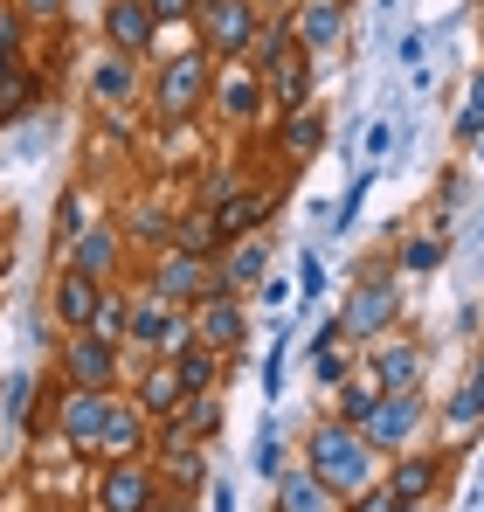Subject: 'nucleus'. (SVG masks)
I'll return each mask as SVG.
<instances>
[{"label":"nucleus","instance_id":"obj_14","mask_svg":"<svg viewBox=\"0 0 484 512\" xmlns=\"http://www.w3.org/2000/svg\"><path fill=\"white\" fill-rule=\"evenodd\" d=\"M97 298H104V277H90V270H77V263L56 277V319H63L70 333H83V326H90Z\"/></svg>","mask_w":484,"mask_h":512},{"label":"nucleus","instance_id":"obj_27","mask_svg":"<svg viewBox=\"0 0 484 512\" xmlns=\"http://www.w3.org/2000/svg\"><path fill=\"white\" fill-rule=\"evenodd\" d=\"M325 146V118L312 104H291V118H284V160H312Z\"/></svg>","mask_w":484,"mask_h":512},{"label":"nucleus","instance_id":"obj_19","mask_svg":"<svg viewBox=\"0 0 484 512\" xmlns=\"http://www.w3.org/2000/svg\"><path fill=\"white\" fill-rule=\"evenodd\" d=\"M388 492L402 506H422L436 492V457H415V450H395V471H388Z\"/></svg>","mask_w":484,"mask_h":512},{"label":"nucleus","instance_id":"obj_44","mask_svg":"<svg viewBox=\"0 0 484 512\" xmlns=\"http://www.w3.org/2000/svg\"><path fill=\"white\" fill-rule=\"evenodd\" d=\"M21 14H35V21H56V14H63V0H21Z\"/></svg>","mask_w":484,"mask_h":512},{"label":"nucleus","instance_id":"obj_21","mask_svg":"<svg viewBox=\"0 0 484 512\" xmlns=\"http://www.w3.org/2000/svg\"><path fill=\"white\" fill-rule=\"evenodd\" d=\"M166 436H180V443H194V436H208V429L222 423V409H215V395H180L173 409L160 416Z\"/></svg>","mask_w":484,"mask_h":512},{"label":"nucleus","instance_id":"obj_11","mask_svg":"<svg viewBox=\"0 0 484 512\" xmlns=\"http://www.w3.org/2000/svg\"><path fill=\"white\" fill-rule=\"evenodd\" d=\"M104 35H111L118 56H146L153 35H160V21H153L146 0H104Z\"/></svg>","mask_w":484,"mask_h":512},{"label":"nucleus","instance_id":"obj_39","mask_svg":"<svg viewBox=\"0 0 484 512\" xmlns=\"http://www.w3.org/2000/svg\"><path fill=\"white\" fill-rule=\"evenodd\" d=\"M464 139H478L484 132V70H478V84H471V97H464V125H457Z\"/></svg>","mask_w":484,"mask_h":512},{"label":"nucleus","instance_id":"obj_6","mask_svg":"<svg viewBox=\"0 0 484 512\" xmlns=\"http://www.w3.org/2000/svg\"><path fill=\"white\" fill-rule=\"evenodd\" d=\"M194 14H201V49L242 63V49L256 35V0H194Z\"/></svg>","mask_w":484,"mask_h":512},{"label":"nucleus","instance_id":"obj_5","mask_svg":"<svg viewBox=\"0 0 484 512\" xmlns=\"http://www.w3.org/2000/svg\"><path fill=\"white\" fill-rule=\"evenodd\" d=\"M422 416H429V409H422V388H402V395H388V388H381V402L367 409L360 436H367L374 450H388V457H395V450H408V443L422 436Z\"/></svg>","mask_w":484,"mask_h":512},{"label":"nucleus","instance_id":"obj_2","mask_svg":"<svg viewBox=\"0 0 484 512\" xmlns=\"http://www.w3.org/2000/svg\"><path fill=\"white\" fill-rule=\"evenodd\" d=\"M208 90H215V63H208V49H180V56H166L160 90H153V111H160L166 125H187V118L208 104Z\"/></svg>","mask_w":484,"mask_h":512},{"label":"nucleus","instance_id":"obj_36","mask_svg":"<svg viewBox=\"0 0 484 512\" xmlns=\"http://www.w3.org/2000/svg\"><path fill=\"white\" fill-rule=\"evenodd\" d=\"M367 187H374V167H367L360 180H353V187H346V201H339V215H332V229H339V236L353 229V215H360V201H367Z\"/></svg>","mask_w":484,"mask_h":512},{"label":"nucleus","instance_id":"obj_30","mask_svg":"<svg viewBox=\"0 0 484 512\" xmlns=\"http://www.w3.org/2000/svg\"><path fill=\"white\" fill-rule=\"evenodd\" d=\"M125 319H132V305H125V298H111V291H104V298H97V312H90V326H83V333H97V340H125Z\"/></svg>","mask_w":484,"mask_h":512},{"label":"nucleus","instance_id":"obj_25","mask_svg":"<svg viewBox=\"0 0 484 512\" xmlns=\"http://www.w3.org/2000/svg\"><path fill=\"white\" fill-rule=\"evenodd\" d=\"M173 250L187 256H215L222 250V229H215V208H187V215H173V236H166Z\"/></svg>","mask_w":484,"mask_h":512},{"label":"nucleus","instance_id":"obj_17","mask_svg":"<svg viewBox=\"0 0 484 512\" xmlns=\"http://www.w3.org/2000/svg\"><path fill=\"white\" fill-rule=\"evenodd\" d=\"M201 478H208V457H201L194 443L166 436L160 443V485H173V492H201Z\"/></svg>","mask_w":484,"mask_h":512},{"label":"nucleus","instance_id":"obj_28","mask_svg":"<svg viewBox=\"0 0 484 512\" xmlns=\"http://www.w3.org/2000/svg\"><path fill=\"white\" fill-rule=\"evenodd\" d=\"M180 395H187V388H180V374H173V367H153V374L139 381V395H132V409H146V416H166V409H173Z\"/></svg>","mask_w":484,"mask_h":512},{"label":"nucleus","instance_id":"obj_26","mask_svg":"<svg viewBox=\"0 0 484 512\" xmlns=\"http://www.w3.org/2000/svg\"><path fill=\"white\" fill-rule=\"evenodd\" d=\"M263 215H270V194H229L215 208V229H222V243H236V236H256Z\"/></svg>","mask_w":484,"mask_h":512},{"label":"nucleus","instance_id":"obj_33","mask_svg":"<svg viewBox=\"0 0 484 512\" xmlns=\"http://www.w3.org/2000/svg\"><path fill=\"white\" fill-rule=\"evenodd\" d=\"M450 423H484V360L471 367V381L457 388V402H450Z\"/></svg>","mask_w":484,"mask_h":512},{"label":"nucleus","instance_id":"obj_34","mask_svg":"<svg viewBox=\"0 0 484 512\" xmlns=\"http://www.w3.org/2000/svg\"><path fill=\"white\" fill-rule=\"evenodd\" d=\"M436 263H443V243H436V236H408L402 243V270L408 277H422V270H436Z\"/></svg>","mask_w":484,"mask_h":512},{"label":"nucleus","instance_id":"obj_45","mask_svg":"<svg viewBox=\"0 0 484 512\" xmlns=\"http://www.w3.org/2000/svg\"><path fill=\"white\" fill-rule=\"evenodd\" d=\"M215 512H236V499H229V485H215Z\"/></svg>","mask_w":484,"mask_h":512},{"label":"nucleus","instance_id":"obj_10","mask_svg":"<svg viewBox=\"0 0 484 512\" xmlns=\"http://www.w3.org/2000/svg\"><path fill=\"white\" fill-rule=\"evenodd\" d=\"M125 340H139V346H160V353H180V346L194 340V326L187 319H173L160 298L146 291L139 305H132V319H125Z\"/></svg>","mask_w":484,"mask_h":512},{"label":"nucleus","instance_id":"obj_35","mask_svg":"<svg viewBox=\"0 0 484 512\" xmlns=\"http://www.w3.org/2000/svg\"><path fill=\"white\" fill-rule=\"evenodd\" d=\"M28 97H35V84H28V70H14V63H7V70H0V118H7V111H21Z\"/></svg>","mask_w":484,"mask_h":512},{"label":"nucleus","instance_id":"obj_7","mask_svg":"<svg viewBox=\"0 0 484 512\" xmlns=\"http://www.w3.org/2000/svg\"><path fill=\"white\" fill-rule=\"evenodd\" d=\"M208 291H222V277H215V263L208 256H187L166 243V256L153 263V298L160 305H194V298H208Z\"/></svg>","mask_w":484,"mask_h":512},{"label":"nucleus","instance_id":"obj_15","mask_svg":"<svg viewBox=\"0 0 484 512\" xmlns=\"http://www.w3.org/2000/svg\"><path fill=\"white\" fill-rule=\"evenodd\" d=\"M277 512H339V499L312 464H298V471H277Z\"/></svg>","mask_w":484,"mask_h":512},{"label":"nucleus","instance_id":"obj_31","mask_svg":"<svg viewBox=\"0 0 484 512\" xmlns=\"http://www.w3.org/2000/svg\"><path fill=\"white\" fill-rule=\"evenodd\" d=\"M374 402H381V381H374V374H360V381H346V395H339V423H367V409H374Z\"/></svg>","mask_w":484,"mask_h":512},{"label":"nucleus","instance_id":"obj_4","mask_svg":"<svg viewBox=\"0 0 484 512\" xmlns=\"http://www.w3.org/2000/svg\"><path fill=\"white\" fill-rule=\"evenodd\" d=\"M166 485L160 471L146 464V457H118V464H104V485H97V506L104 512H160Z\"/></svg>","mask_w":484,"mask_h":512},{"label":"nucleus","instance_id":"obj_22","mask_svg":"<svg viewBox=\"0 0 484 512\" xmlns=\"http://www.w3.org/2000/svg\"><path fill=\"white\" fill-rule=\"evenodd\" d=\"M422 367H429V360H422V346L402 340V346H388V353L374 360V381H381L388 395H402V388H422Z\"/></svg>","mask_w":484,"mask_h":512},{"label":"nucleus","instance_id":"obj_12","mask_svg":"<svg viewBox=\"0 0 484 512\" xmlns=\"http://www.w3.org/2000/svg\"><path fill=\"white\" fill-rule=\"evenodd\" d=\"M194 340L215 346V353H236V346H242V305L229 298V291L194 298Z\"/></svg>","mask_w":484,"mask_h":512},{"label":"nucleus","instance_id":"obj_32","mask_svg":"<svg viewBox=\"0 0 484 512\" xmlns=\"http://www.w3.org/2000/svg\"><path fill=\"white\" fill-rule=\"evenodd\" d=\"M90 84H97V97H104V104H125V97H132V56L97 63V77H90Z\"/></svg>","mask_w":484,"mask_h":512},{"label":"nucleus","instance_id":"obj_29","mask_svg":"<svg viewBox=\"0 0 484 512\" xmlns=\"http://www.w3.org/2000/svg\"><path fill=\"white\" fill-rule=\"evenodd\" d=\"M125 236H132V243H160V250H166V236H173V215H166V208H153V201H139V208L125 215Z\"/></svg>","mask_w":484,"mask_h":512},{"label":"nucleus","instance_id":"obj_18","mask_svg":"<svg viewBox=\"0 0 484 512\" xmlns=\"http://www.w3.org/2000/svg\"><path fill=\"white\" fill-rule=\"evenodd\" d=\"M263 270H270V243H263V236H236V250L222 256L215 277H222V291H249Z\"/></svg>","mask_w":484,"mask_h":512},{"label":"nucleus","instance_id":"obj_16","mask_svg":"<svg viewBox=\"0 0 484 512\" xmlns=\"http://www.w3.org/2000/svg\"><path fill=\"white\" fill-rule=\"evenodd\" d=\"M339 28H346V7H339V0H305V7L291 14V42H298L305 56H312V49H332Z\"/></svg>","mask_w":484,"mask_h":512},{"label":"nucleus","instance_id":"obj_38","mask_svg":"<svg viewBox=\"0 0 484 512\" xmlns=\"http://www.w3.org/2000/svg\"><path fill=\"white\" fill-rule=\"evenodd\" d=\"M229 194H236V173H229V167H215V173H208V187H201V201H194V208H222Z\"/></svg>","mask_w":484,"mask_h":512},{"label":"nucleus","instance_id":"obj_24","mask_svg":"<svg viewBox=\"0 0 484 512\" xmlns=\"http://www.w3.org/2000/svg\"><path fill=\"white\" fill-rule=\"evenodd\" d=\"M118 250H125V236L111 229V222H90L77 236V270H90V277H111L118 270Z\"/></svg>","mask_w":484,"mask_h":512},{"label":"nucleus","instance_id":"obj_1","mask_svg":"<svg viewBox=\"0 0 484 512\" xmlns=\"http://www.w3.org/2000/svg\"><path fill=\"white\" fill-rule=\"evenodd\" d=\"M312 471H319L332 492H367L374 443H367L353 423H325V429H312Z\"/></svg>","mask_w":484,"mask_h":512},{"label":"nucleus","instance_id":"obj_43","mask_svg":"<svg viewBox=\"0 0 484 512\" xmlns=\"http://www.w3.org/2000/svg\"><path fill=\"white\" fill-rule=\"evenodd\" d=\"M319 381H346V353H319Z\"/></svg>","mask_w":484,"mask_h":512},{"label":"nucleus","instance_id":"obj_41","mask_svg":"<svg viewBox=\"0 0 484 512\" xmlns=\"http://www.w3.org/2000/svg\"><path fill=\"white\" fill-rule=\"evenodd\" d=\"M153 7V21H187L194 14V0H146Z\"/></svg>","mask_w":484,"mask_h":512},{"label":"nucleus","instance_id":"obj_9","mask_svg":"<svg viewBox=\"0 0 484 512\" xmlns=\"http://www.w3.org/2000/svg\"><path fill=\"white\" fill-rule=\"evenodd\" d=\"M104 409H111V395H104V388H63L56 436H63L70 450H90V443H97V429H104Z\"/></svg>","mask_w":484,"mask_h":512},{"label":"nucleus","instance_id":"obj_20","mask_svg":"<svg viewBox=\"0 0 484 512\" xmlns=\"http://www.w3.org/2000/svg\"><path fill=\"white\" fill-rule=\"evenodd\" d=\"M263 97H270V90H263V77H256L249 63H236V70H229V84L215 90V104H222V111H229L236 125H249V118L263 111Z\"/></svg>","mask_w":484,"mask_h":512},{"label":"nucleus","instance_id":"obj_37","mask_svg":"<svg viewBox=\"0 0 484 512\" xmlns=\"http://www.w3.org/2000/svg\"><path fill=\"white\" fill-rule=\"evenodd\" d=\"M56 215H63V236L77 243L83 229H90V222H83V215H90V201H83V187H70V194H63V208H56Z\"/></svg>","mask_w":484,"mask_h":512},{"label":"nucleus","instance_id":"obj_40","mask_svg":"<svg viewBox=\"0 0 484 512\" xmlns=\"http://www.w3.org/2000/svg\"><path fill=\"white\" fill-rule=\"evenodd\" d=\"M28 388H35V381H21V374L7 381V416H14V423H28Z\"/></svg>","mask_w":484,"mask_h":512},{"label":"nucleus","instance_id":"obj_3","mask_svg":"<svg viewBox=\"0 0 484 512\" xmlns=\"http://www.w3.org/2000/svg\"><path fill=\"white\" fill-rule=\"evenodd\" d=\"M395 312H402L395 270H388V263H360V284H353V298H346V312H339V333H346V340L388 333V326H395Z\"/></svg>","mask_w":484,"mask_h":512},{"label":"nucleus","instance_id":"obj_23","mask_svg":"<svg viewBox=\"0 0 484 512\" xmlns=\"http://www.w3.org/2000/svg\"><path fill=\"white\" fill-rule=\"evenodd\" d=\"M173 374H180V388H187V395H208V388L222 381V353H215V346H201V340H187L180 353H173Z\"/></svg>","mask_w":484,"mask_h":512},{"label":"nucleus","instance_id":"obj_13","mask_svg":"<svg viewBox=\"0 0 484 512\" xmlns=\"http://www.w3.org/2000/svg\"><path fill=\"white\" fill-rule=\"evenodd\" d=\"M104 464H118V457H139L146 450V409H125V402H111L104 409V429H97V443H90Z\"/></svg>","mask_w":484,"mask_h":512},{"label":"nucleus","instance_id":"obj_8","mask_svg":"<svg viewBox=\"0 0 484 512\" xmlns=\"http://www.w3.org/2000/svg\"><path fill=\"white\" fill-rule=\"evenodd\" d=\"M63 381L70 388H118V346L97 333H70L63 340Z\"/></svg>","mask_w":484,"mask_h":512},{"label":"nucleus","instance_id":"obj_42","mask_svg":"<svg viewBox=\"0 0 484 512\" xmlns=\"http://www.w3.org/2000/svg\"><path fill=\"white\" fill-rule=\"evenodd\" d=\"M298 277H305V298H319V291H325V263H319V256H305Z\"/></svg>","mask_w":484,"mask_h":512}]
</instances>
